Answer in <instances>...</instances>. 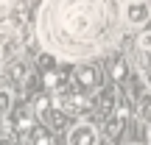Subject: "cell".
Here are the masks:
<instances>
[{"instance_id": "7c38bea8", "label": "cell", "mask_w": 151, "mask_h": 145, "mask_svg": "<svg viewBox=\"0 0 151 145\" xmlns=\"http://www.w3.org/2000/svg\"><path fill=\"white\" fill-rule=\"evenodd\" d=\"M17 0H0V11H6V9H11Z\"/></svg>"}, {"instance_id": "6da1fadb", "label": "cell", "mask_w": 151, "mask_h": 145, "mask_svg": "<svg viewBox=\"0 0 151 145\" xmlns=\"http://www.w3.org/2000/svg\"><path fill=\"white\" fill-rule=\"evenodd\" d=\"M118 28L115 0H48L39 14V36L56 56L98 53Z\"/></svg>"}, {"instance_id": "52a82bcc", "label": "cell", "mask_w": 151, "mask_h": 145, "mask_svg": "<svg viewBox=\"0 0 151 145\" xmlns=\"http://www.w3.org/2000/svg\"><path fill=\"white\" fill-rule=\"evenodd\" d=\"M17 129H20V131H25V134H28V131L34 129V123H31V117H28V114H22V117L17 120Z\"/></svg>"}, {"instance_id": "8fae6325", "label": "cell", "mask_w": 151, "mask_h": 145, "mask_svg": "<svg viewBox=\"0 0 151 145\" xmlns=\"http://www.w3.org/2000/svg\"><path fill=\"white\" fill-rule=\"evenodd\" d=\"M123 70H126L123 61H118V64H115V78H123Z\"/></svg>"}, {"instance_id": "5bb4252c", "label": "cell", "mask_w": 151, "mask_h": 145, "mask_svg": "<svg viewBox=\"0 0 151 145\" xmlns=\"http://www.w3.org/2000/svg\"><path fill=\"white\" fill-rule=\"evenodd\" d=\"M3 145H9V142H3Z\"/></svg>"}, {"instance_id": "8992f818", "label": "cell", "mask_w": 151, "mask_h": 145, "mask_svg": "<svg viewBox=\"0 0 151 145\" xmlns=\"http://www.w3.org/2000/svg\"><path fill=\"white\" fill-rule=\"evenodd\" d=\"M76 78H78V84L81 86H95V81H98V75L92 67H81L78 73H76Z\"/></svg>"}, {"instance_id": "3957f363", "label": "cell", "mask_w": 151, "mask_h": 145, "mask_svg": "<svg viewBox=\"0 0 151 145\" xmlns=\"http://www.w3.org/2000/svg\"><path fill=\"white\" fill-rule=\"evenodd\" d=\"M151 20V3L148 0H129L126 3V22L132 25H146Z\"/></svg>"}, {"instance_id": "4fadbf2b", "label": "cell", "mask_w": 151, "mask_h": 145, "mask_svg": "<svg viewBox=\"0 0 151 145\" xmlns=\"http://www.w3.org/2000/svg\"><path fill=\"white\" fill-rule=\"evenodd\" d=\"M48 109V98H42V101H37V112H45Z\"/></svg>"}, {"instance_id": "7a4b0ae2", "label": "cell", "mask_w": 151, "mask_h": 145, "mask_svg": "<svg viewBox=\"0 0 151 145\" xmlns=\"http://www.w3.org/2000/svg\"><path fill=\"white\" fill-rule=\"evenodd\" d=\"M20 48V31L14 22H0V67L9 64Z\"/></svg>"}, {"instance_id": "30bf717a", "label": "cell", "mask_w": 151, "mask_h": 145, "mask_svg": "<svg viewBox=\"0 0 151 145\" xmlns=\"http://www.w3.org/2000/svg\"><path fill=\"white\" fill-rule=\"evenodd\" d=\"M45 84H48V86H56V84H59V75L48 73V75H45Z\"/></svg>"}, {"instance_id": "ba28073f", "label": "cell", "mask_w": 151, "mask_h": 145, "mask_svg": "<svg viewBox=\"0 0 151 145\" xmlns=\"http://www.w3.org/2000/svg\"><path fill=\"white\" fill-rule=\"evenodd\" d=\"M34 145H50V134L48 131H37L34 134Z\"/></svg>"}, {"instance_id": "9c48e42d", "label": "cell", "mask_w": 151, "mask_h": 145, "mask_svg": "<svg viewBox=\"0 0 151 145\" xmlns=\"http://www.w3.org/2000/svg\"><path fill=\"white\" fill-rule=\"evenodd\" d=\"M140 48H143V50H151V31H146V34L140 36Z\"/></svg>"}, {"instance_id": "5b68a950", "label": "cell", "mask_w": 151, "mask_h": 145, "mask_svg": "<svg viewBox=\"0 0 151 145\" xmlns=\"http://www.w3.org/2000/svg\"><path fill=\"white\" fill-rule=\"evenodd\" d=\"M62 103L67 106V112H84L90 106V101L84 95H67V98H62Z\"/></svg>"}, {"instance_id": "277c9868", "label": "cell", "mask_w": 151, "mask_h": 145, "mask_svg": "<svg viewBox=\"0 0 151 145\" xmlns=\"http://www.w3.org/2000/svg\"><path fill=\"white\" fill-rule=\"evenodd\" d=\"M70 145H98V137H95V129L87 123L76 126L70 131Z\"/></svg>"}]
</instances>
